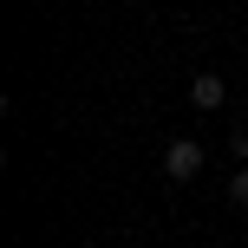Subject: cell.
<instances>
[{"label":"cell","mask_w":248,"mask_h":248,"mask_svg":"<svg viewBox=\"0 0 248 248\" xmlns=\"http://www.w3.org/2000/svg\"><path fill=\"white\" fill-rule=\"evenodd\" d=\"M202 163H209V157H202L196 137H170V150H163V176H170V183H196Z\"/></svg>","instance_id":"obj_1"},{"label":"cell","mask_w":248,"mask_h":248,"mask_svg":"<svg viewBox=\"0 0 248 248\" xmlns=\"http://www.w3.org/2000/svg\"><path fill=\"white\" fill-rule=\"evenodd\" d=\"M189 105H196V111H222L229 105V78L222 72H196L189 78Z\"/></svg>","instance_id":"obj_2"},{"label":"cell","mask_w":248,"mask_h":248,"mask_svg":"<svg viewBox=\"0 0 248 248\" xmlns=\"http://www.w3.org/2000/svg\"><path fill=\"white\" fill-rule=\"evenodd\" d=\"M229 202H242V209H248V163H242L235 176H229Z\"/></svg>","instance_id":"obj_3"},{"label":"cell","mask_w":248,"mask_h":248,"mask_svg":"<svg viewBox=\"0 0 248 248\" xmlns=\"http://www.w3.org/2000/svg\"><path fill=\"white\" fill-rule=\"evenodd\" d=\"M229 150H235V157L248 163V124H235V131H229Z\"/></svg>","instance_id":"obj_4"}]
</instances>
